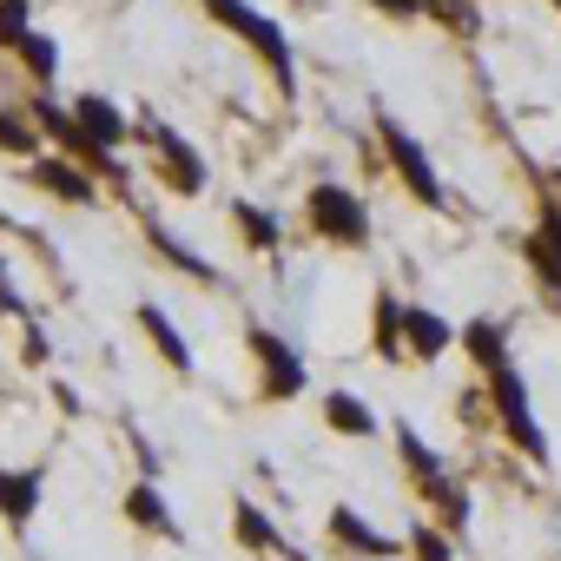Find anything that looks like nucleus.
Instances as JSON below:
<instances>
[{
    "instance_id": "f257e3e1",
    "label": "nucleus",
    "mask_w": 561,
    "mask_h": 561,
    "mask_svg": "<svg viewBox=\"0 0 561 561\" xmlns=\"http://www.w3.org/2000/svg\"><path fill=\"white\" fill-rule=\"evenodd\" d=\"M198 14L211 21V27H225L238 47H251V60L271 73V87L277 93H298V47H291V34L277 27L264 8H251V0H198Z\"/></svg>"
},
{
    "instance_id": "f03ea898",
    "label": "nucleus",
    "mask_w": 561,
    "mask_h": 561,
    "mask_svg": "<svg viewBox=\"0 0 561 561\" xmlns=\"http://www.w3.org/2000/svg\"><path fill=\"white\" fill-rule=\"evenodd\" d=\"M390 443H397V462L410 469L416 495L436 508V522H443L449 535H462V528H469V489L449 476V462H443V456L423 443V430H416L410 416H397V423H390Z\"/></svg>"
},
{
    "instance_id": "7ed1b4c3",
    "label": "nucleus",
    "mask_w": 561,
    "mask_h": 561,
    "mask_svg": "<svg viewBox=\"0 0 561 561\" xmlns=\"http://www.w3.org/2000/svg\"><path fill=\"white\" fill-rule=\"evenodd\" d=\"M482 390H489V403H495L502 436H508L528 462H548V430H541V416H535V397H528V377L515 370V357L489 364V370H482Z\"/></svg>"
},
{
    "instance_id": "20e7f679",
    "label": "nucleus",
    "mask_w": 561,
    "mask_h": 561,
    "mask_svg": "<svg viewBox=\"0 0 561 561\" xmlns=\"http://www.w3.org/2000/svg\"><path fill=\"white\" fill-rule=\"evenodd\" d=\"M244 351H251V377H257V403H298L311 390V364L291 337H277L271 324H251L244 331Z\"/></svg>"
},
{
    "instance_id": "39448f33",
    "label": "nucleus",
    "mask_w": 561,
    "mask_h": 561,
    "mask_svg": "<svg viewBox=\"0 0 561 561\" xmlns=\"http://www.w3.org/2000/svg\"><path fill=\"white\" fill-rule=\"evenodd\" d=\"M377 139H383V159H390V172L410 185V198L423 205V211H449V192H443V172H436V159H430V146L390 113V106H377Z\"/></svg>"
},
{
    "instance_id": "423d86ee",
    "label": "nucleus",
    "mask_w": 561,
    "mask_h": 561,
    "mask_svg": "<svg viewBox=\"0 0 561 561\" xmlns=\"http://www.w3.org/2000/svg\"><path fill=\"white\" fill-rule=\"evenodd\" d=\"M139 146H146V159H152V179H159L172 198H198V192L211 185V172H205L198 146H192L179 126H165L159 113H146V119H139Z\"/></svg>"
},
{
    "instance_id": "0eeeda50",
    "label": "nucleus",
    "mask_w": 561,
    "mask_h": 561,
    "mask_svg": "<svg viewBox=\"0 0 561 561\" xmlns=\"http://www.w3.org/2000/svg\"><path fill=\"white\" fill-rule=\"evenodd\" d=\"M305 231H311L318 244L364 251V244H370V211H364V198H357L351 185H337V179H318V185L305 192Z\"/></svg>"
},
{
    "instance_id": "6e6552de",
    "label": "nucleus",
    "mask_w": 561,
    "mask_h": 561,
    "mask_svg": "<svg viewBox=\"0 0 561 561\" xmlns=\"http://www.w3.org/2000/svg\"><path fill=\"white\" fill-rule=\"evenodd\" d=\"M27 179H34V192H47V198H60V205H100V179L80 165V159H67V152H41V159H27Z\"/></svg>"
},
{
    "instance_id": "1a4fd4ad",
    "label": "nucleus",
    "mask_w": 561,
    "mask_h": 561,
    "mask_svg": "<svg viewBox=\"0 0 561 561\" xmlns=\"http://www.w3.org/2000/svg\"><path fill=\"white\" fill-rule=\"evenodd\" d=\"M324 528H331V541L344 548V554H357V561H397L410 541H397V535H383L370 515H357L351 502H337L331 515H324Z\"/></svg>"
},
{
    "instance_id": "9d476101",
    "label": "nucleus",
    "mask_w": 561,
    "mask_h": 561,
    "mask_svg": "<svg viewBox=\"0 0 561 561\" xmlns=\"http://www.w3.org/2000/svg\"><path fill=\"white\" fill-rule=\"evenodd\" d=\"M41 502H47V469L41 462H0V522L14 535H27Z\"/></svg>"
},
{
    "instance_id": "9b49d317",
    "label": "nucleus",
    "mask_w": 561,
    "mask_h": 561,
    "mask_svg": "<svg viewBox=\"0 0 561 561\" xmlns=\"http://www.w3.org/2000/svg\"><path fill=\"white\" fill-rule=\"evenodd\" d=\"M403 344H410V364H443L462 344V331L430 305H403Z\"/></svg>"
},
{
    "instance_id": "f8f14e48",
    "label": "nucleus",
    "mask_w": 561,
    "mask_h": 561,
    "mask_svg": "<svg viewBox=\"0 0 561 561\" xmlns=\"http://www.w3.org/2000/svg\"><path fill=\"white\" fill-rule=\"evenodd\" d=\"M139 231H146V244H152V257H165L179 277H192V285H218V264L205 257V251H192L172 225H159V218H139Z\"/></svg>"
},
{
    "instance_id": "ddd939ff",
    "label": "nucleus",
    "mask_w": 561,
    "mask_h": 561,
    "mask_svg": "<svg viewBox=\"0 0 561 561\" xmlns=\"http://www.w3.org/2000/svg\"><path fill=\"white\" fill-rule=\"evenodd\" d=\"M73 113H80V126L93 133V146H106V152H126V146H133V119L119 113V100H106V93L87 87V93L73 100Z\"/></svg>"
},
{
    "instance_id": "4468645a",
    "label": "nucleus",
    "mask_w": 561,
    "mask_h": 561,
    "mask_svg": "<svg viewBox=\"0 0 561 561\" xmlns=\"http://www.w3.org/2000/svg\"><path fill=\"white\" fill-rule=\"evenodd\" d=\"M403 305H410V298H397L390 285L370 291V351H377L383 364H410V344H403Z\"/></svg>"
},
{
    "instance_id": "2eb2a0df",
    "label": "nucleus",
    "mask_w": 561,
    "mask_h": 561,
    "mask_svg": "<svg viewBox=\"0 0 561 561\" xmlns=\"http://www.w3.org/2000/svg\"><path fill=\"white\" fill-rule=\"evenodd\" d=\"M133 318H139V331H146V344L159 351V364H165L172 377H192V344H185V331L172 324V311H165V305H139Z\"/></svg>"
},
{
    "instance_id": "dca6fc26",
    "label": "nucleus",
    "mask_w": 561,
    "mask_h": 561,
    "mask_svg": "<svg viewBox=\"0 0 561 561\" xmlns=\"http://www.w3.org/2000/svg\"><path fill=\"white\" fill-rule=\"evenodd\" d=\"M231 541H238V548H251V554H291V548H285V535H277V522H271V508H257L251 495H238V502H231Z\"/></svg>"
},
{
    "instance_id": "f3484780",
    "label": "nucleus",
    "mask_w": 561,
    "mask_h": 561,
    "mask_svg": "<svg viewBox=\"0 0 561 561\" xmlns=\"http://www.w3.org/2000/svg\"><path fill=\"white\" fill-rule=\"evenodd\" d=\"M119 508H126V522H133V528H146V535H159V541H179V535H185V528H179V515L165 508V495H159L152 482H133Z\"/></svg>"
},
{
    "instance_id": "a211bd4d",
    "label": "nucleus",
    "mask_w": 561,
    "mask_h": 561,
    "mask_svg": "<svg viewBox=\"0 0 561 561\" xmlns=\"http://www.w3.org/2000/svg\"><path fill=\"white\" fill-rule=\"evenodd\" d=\"M318 410H324V430H337V436H357V443L377 436V410L364 397H351V390H324Z\"/></svg>"
},
{
    "instance_id": "6ab92c4d",
    "label": "nucleus",
    "mask_w": 561,
    "mask_h": 561,
    "mask_svg": "<svg viewBox=\"0 0 561 561\" xmlns=\"http://www.w3.org/2000/svg\"><path fill=\"white\" fill-rule=\"evenodd\" d=\"M231 225H238V238H244V251H257V257H271V251H285V225H277L264 205H251V198H238L231 205Z\"/></svg>"
},
{
    "instance_id": "aec40b11",
    "label": "nucleus",
    "mask_w": 561,
    "mask_h": 561,
    "mask_svg": "<svg viewBox=\"0 0 561 561\" xmlns=\"http://www.w3.org/2000/svg\"><path fill=\"white\" fill-rule=\"evenodd\" d=\"M515 251H522L528 277L541 285V298H554V305H561V251H554L541 231H522V238H515Z\"/></svg>"
},
{
    "instance_id": "412c9836",
    "label": "nucleus",
    "mask_w": 561,
    "mask_h": 561,
    "mask_svg": "<svg viewBox=\"0 0 561 561\" xmlns=\"http://www.w3.org/2000/svg\"><path fill=\"white\" fill-rule=\"evenodd\" d=\"M462 357H469L476 370H489V364H502V357H515V351H508V331H502L495 318H469V324H462Z\"/></svg>"
},
{
    "instance_id": "4be33fe9",
    "label": "nucleus",
    "mask_w": 561,
    "mask_h": 561,
    "mask_svg": "<svg viewBox=\"0 0 561 561\" xmlns=\"http://www.w3.org/2000/svg\"><path fill=\"white\" fill-rule=\"evenodd\" d=\"M14 60L27 67V80H34L41 93H47V87L60 80V47H54V34H41V27H34V34H27L21 47H14Z\"/></svg>"
},
{
    "instance_id": "5701e85b",
    "label": "nucleus",
    "mask_w": 561,
    "mask_h": 561,
    "mask_svg": "<svg viewBox=\"0 0 561 561\" xmlns=\"http://www.w3.org/2000/svg\"><path fill=\"white\" fill-rule=\"evenodd\" d=\"M41 126L34 113H14V106H0V152H14V159H41Z\"/></svg>"
},
{
    "instance_id": "b1692460",
    "label": "nucleus",
    "mask_w": 561,
    "mask_h": 561,
    "mask_svg": "<svg viewBox=\"0 0 561 561\" xmlns=\"http://www.w3.org/2000/svg\"><path fill=\"white\" fill-rule=\"evenodd\" d=\"M430 8V21L443 27V34H456V41H476L482 34V8L476 0H423Z\"/></svg>"
},
{
    "instance_id": "393cba45",
    "label": "nucleus",
    "mask_w": 561,
    "mask_h": 561,
    "mask_svg": "<svg viewBox=\"0 0 561 561\" xmlns=\"http://www.w3.org/2000/svg\"><path fill=\"white\" fill-rule=\"evenodd\" d=\"M410 554H416V561H456V535H449L443 522H416V528H410Z\"/></svg>"
},
{
    "instance_id": "a878e982",
    "label": "nucleus",
    "mask_w": 561,
    "mask_h": 561,
    "mask_svg": "<svg viewBox=\"0 0 561 561\" xmlns=\"http://www.w3.org/2000/svg\"><path fill=\"white\" fill-rule=\"evenodd\" d=\"M34 34V0H0V54H14Z\"/></svg>"
},
{
    "instance_id": "bb28decb",
    "label": "nucleus",
    "mask_w": 561,
    "mask_h": 561,
    "mask_svg": "<svg viewBox=\"0 0 561 561\" xmlns=\"http://www.w3.org/2000/svg\"><path fill=\"white\" fill-rule=\"evenodd\" d=\"M370 8H377L383 21H397V27H416V21H430V8H423V0H370Z\"/></svg>"
},
{
    "instance_id": "cd10ccee",
    "label": "nucleus",
    "mask_w": 561,
    "mask_h": 561,
    "mask_svg": "<svg viewBox=\"0 0 561 561\" xmlns=\"http://www.w3.org/2000/svg\"><path fill=\"white\" fill-rule=\"evenodd\" d=\"M0 318H21V324L34 318V311H27V298L14 291V277H8V257H0Z\"/></svg>"
},
{
    "instance_id": "c85d7f7f",
    "label": "nucleus",
    "mask_w": 561,
    "mask_h": 561,
    "mask_svg": "<svg viewBox=\"0 0 561 561\" xmlns=\"http://www.w3.org/2000/svg\"><path fill=\"white\" fill-rule=\"evenodd\" d=\"M535 231L561 251V198H554V192H541V218H535Z\"/></svg>"
},
{
    "instance_id": "c756f323",
    "label": "nucleus",
    "mask_w": 561,
    "mask_h": 561,
    "mask_svg": "<svg viewBox=\"0 0 561 561\" xmlns=\"http://www.w3.org/2000/svg\"><path fill=\"white\" fill-rule=\"evenodd\" d=\"M21 357H27V364H47V357H54V337H47L34 318H27V351H21Z\"/></svg>"
},
{
    "instance_id": "7c9ffc66",
    "label": "nucleus",
    "mask_w": 561,
    "mask_h": 561,
    "mask_svg": "<svg viewBox=\"0 0 561 561\" xmlns=\"http://www.w3.org/2000/svg\"><path fill=\"white\" fill-rule=\"evenodd\" d=\"M548 192H554V198H561V165H554V172H548Z\"/></svg>"
},
{
    "instance_id": "2f4dec72",
    "label": "nucleus",
    "mask_w": 561,
    "mask_h": 561,
    "mask_svg": "<svg viewBox=\"0 0 561 561\" xmlns=\"http://www.w3.org/2000/svg\"><path fill=\"white\" fill-rule=\"evenodd\" d=\"M548 8H554V14H561V0H548Z\"/></svg>"
}]
</instances>
